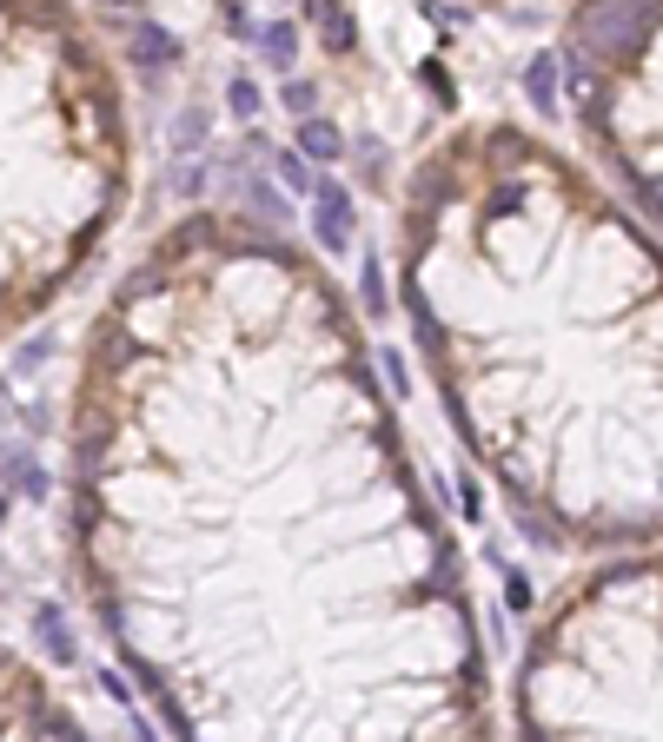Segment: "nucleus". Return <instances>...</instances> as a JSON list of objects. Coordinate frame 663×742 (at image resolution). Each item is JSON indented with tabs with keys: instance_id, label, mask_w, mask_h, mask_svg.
<instances>
[{
	"instance_id": "obj_17",
	"label": "nucleus",
	"mask_w": 663,
	"mask_h": 742,
	"mask_svg": "<svg viewBox=\"0 0 663 742\" xmlns=\"http://www.w3.org/2000/svg\"><path fill=\"white\" fill-rule=\"evenodd\" d=\"M359 159H365V173L385 186V146H378V139H365V146H359Z\"/></svg>"
},
{
	"instance_id": "obj_15",
	"label": "nucleus",
	"mask_w": 663,
	"mask_h": 742,
	"mask_svg": "<svg viewBox=\"0 0 663 742\" xmlns=\"http://www.w3.org/2000/svg\"><path fill=\"white\" fill-rule=\"evenodd\" d=\"M279 107L292 113V120H305V113H318V87L305 73H286V87H279Z\"/></svg>"
},
{
	"instance_id": "obj_7",
	"label": "nucleus",
	"mask_w": 663,
	"mask_h": 742,
	"mask_svg": "<svg viewBox=\"0 0 663 742\" xmlns=\"http://www.w3.org/2000/svg\"><path fill=\"white\" fill-rule=\"evenodd\" d=\"M305 212H312V239H318L325 259H346L352 245H359V199H352L346 180H318L312 199H305Z\"/></svg>"
},
{
	"instance_id": "obj_9",
	"label": "nucleus",
	"mask_w": 663,
	"mask_h": 742,
	"mask_svg": "<svg viewBox=\"0 0 663 742\" xmlns=\"http://www.w3.org/2000/svg\"><path fill=\"white\" fill-rule=\"evenodd\" d=\"M292 146L312 159V167H339V159H352V153H346V126H339V120H325V113L292 120Z\"/></svg>"
},
{
	"instance_id": "obj_13",
	"label": "nucleus",
	"mask_w": 663,
	"mask_h": 742,
	"mask_svg": "<svg viewBox=\"0 0 663 742\" xmlns=\"http://www.w3.org/2000/svg\"><path fill=\"white\" fill-rule=\"evenodd\" d=\"M226 107H232V120H253V113L266 107L260 80H253V73H232V80H226Z\"/></svg>"
},
{
	"instance_id": "obj_11",
	"label": "nucleus",
	"mask_w": 663,
	"mask_h": 742,
	"mask_svg": "<svg viewBox=\"0 0 663 742\" xmlns=\"http://www.w3.org/2000/svg\"><path fill=\"white\" fill-rule=\"evenodd\" d=\"M299 47H305V21H266V27H260V53H266V66L292 73Z\"/></svg>"
},
{
	"instance_id": "obj_5",
	"label": "nucleus",
	"mask_w": 663,
	"mask_h": 742,
	"mask_svg": "<svg viewBox=\"0 0 663 742\" xmlns=\"http://www.w3.org/2000/svg\"><path fill=\"white\" fill-rule=\"evenodd\" d=\"M557 60L598 173L663 232V0H570Z\"/></svg>"
},
{
	"instance_id": "obj_4",
	"label": "nucleus",
	"mask_w": 663,
	"mask_h": 742,
	"mask_svg": "<svg viewBox=\"0 0 663 742\" xmlns=\"http://www.w3.org/2000/svg\"><path fill=\"white\" fill-rule=\"evenodd\" d=\"M518 735H663V544L591 563L518 649Z\"/></svg>"
},
{
	"instance_id": "obj_18",
	"label": "nucleus",
	"mask_w": 663,
	"mask_h": 742,
	"mask_svg": "<svg viewBox=\"0 0 663 742\" xmlns=\"http://www.w3.org/2000/svg\"><path fill=\"white\" fill-rule=\"evenodd\" d=\"M471 8H505V0H471Z\"/></svg>"
},
{
	"instance_id": "obj_10",
	"label": "nucleus",
	"mask_w": 663,
	"mask_h": 742,
	"mask_svg": "<svg viewBox=\"0 0 663 742\" xmlns=\"http://www.w3.org/2000/svg\"><path fill=\"white\" fill-rule=\"evenodd\" d=\"M525 100H531L538 113H557V107H564V60H557V47H538V53L525 60Z\"/></svg>"
},
{
	"instance_id": "obj_14",
	"label": "nucleus",
	"mask_w": 663,
	"mask_h": 742,
	"mask_svg": "<svg viewBox=\"0 0 663 742\" xmlns=\"http://www.w3.org/2000/svg\"><path fill=\"white\" fill-rule=\"evenodd\" d=\"M273 167H279V180H286V186H292L299 199H312V186H318V180H312V159H305L299 146H286V153H273Z\"/></svg>"
},
{
	"instance_id": "obj_12",
	"label": "nucleus",
	"mask_w": 663,
	"mask_h": 742,
	"mask_svg": "<svg viewBox=\"0 0 663 742\" xmlns=\"http://www.w3.org/2000/svg\"><path fill=\"white\" fill-rule=\"evenodd\" d=\"M359 312H365V318H385V312H398V305H391V292H385V259H378V253L359 266Z\"/></svg>"
},
{
	"instance_id": "obj_1",
	"label": "nucleus",
	"mask_w": 663,
	"mask_h": 742,
	"mask_svg": "<svg viewBox=\"0 0 663 742\" xmlns=\"http://www.w3.org/2000/svg\"><path fill=\"white\" fill-rule=\"evenodd\" d=\"M67 557L180 735H497L465 550L365 312L266 212H180L100 299L67 404Z\"/></svg>"
},
{
	"instance_id": "obj_2",
	"label": "nucleus",
	"mask_w": 663,
	"mask_h": 742,
	"mask_svg": "<svg viewBox=\"0 0 663 742\" xmlns=\"http://www.w3.org/2000/svg\"><path fill=\"white\" fill-rule=\"evenodd\" d=\"M398 312L445 418L551 550L663 544V232L518 120H458L398 186Z\"/></svg>"
},
{
	"instance_id": "obj_16",
	"label": "nucleus",
	"mask_w": 663,
	"mask_h": 742,
	"mask_svg": "<svg viewBox=\"0 0 663 742\" xmlns=\"http://www.w3.org/2000/svg\"><path fill=\"white\" fill-rule=\"evenodd\" d=\"M140 60H166V53H173V40H166L159 27H140V47H133Z\"/></svg>"
},
{
	"instance_id": "obj_3",
	"label": "nucleus",
	"mask_w": 663,
	"mask_h": 742,
	"mask_svg": "<svg viewBox=\"0 0 663 742\" xmlns=\"http://www.w3.org/2000/svg\"><path fill=\"white\" fill-rule=\"evenodd\" d=\"M133 199L126 80L73 0H0V339L47 318Z\"/></svg>"
},
{
	"instance_id": "obj_6",
	"label": "nucleus",
	"mask_w": 663,
	"mask_h": 742,
	"mask_svg": "<svg viewBox=\"0 0 663 742\" xmlns=\"http://www.w3.org/2000/svg\"><path fill=\"white\" fill-rule=\"evenodd\" d=\"M0 735H87L21 649L0 643Z\"/></svg>"
},
{
	"instance_id": "obj_8",
	"label": "nucleus",
	"mask_w": 663,
	"mask_h": 742,
	"mask_svg": "<svg viewBox=\"0 0 663 742\" xmlns=\"http://www.w3.org/2000/svg\"><path fill=\"white\" fill-rule=\"evenodd\" d=\"M299 21L318 34V47L332 60H352L359 53V14H352V0H299Z\"/></svg>"
}]
</instances>
